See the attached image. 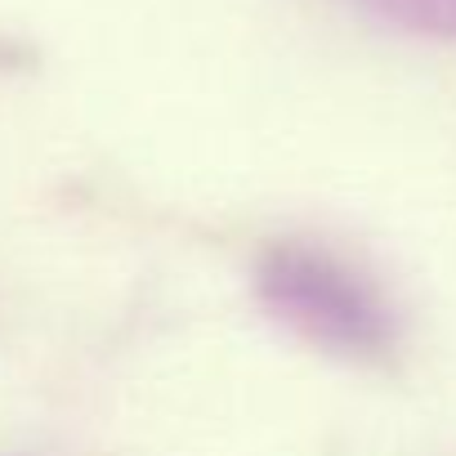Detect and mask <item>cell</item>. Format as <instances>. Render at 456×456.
<instances>
[{
  "mask_svg": "<svg viewBox=\"0 0 456 456\" xmlns=\"http://www.w3.org/2000/svg\"><path fill=\"white\" fill-rule=\"evenodd\" d=\"M256 291L314 349L349 362H385L398 349V318L380 287L327 247L273 242L256 265Z\"/></svg>",
  "mask_w": 456,
  "mask_h": 456,
  "instance_id": "cell-1",
  "label": "cell"
},
{
  "mask_svg": "<svg viewBox=\"0 0 456 456\" xmlns=\"http://www.w3.org/2000/svg\"><path fill=\"white\" fill-rule=\"evenodd\" d=\"M380 19L425 32V37H456V0H362Z\"/></svg>",
  "mask_w": 456,
  "mask_h": 456,
  "instance_id": "cell-2",
  "label": "cell"
}]
</instances>
